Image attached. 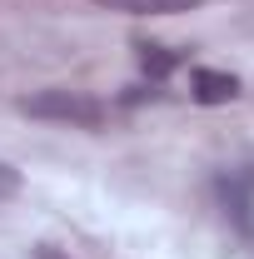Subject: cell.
Instances as JSON below:
<instances>
[{"mask_svg":"<svg viewBox=\"0 0 254 259\" xmlns=\"http://www.w3.org/2000/svg\"><path fill=\"white\" fill-rule=\"evenodd\" d=\"M20 115L30 120H55V125H75V130H100L110 120L105 100L85 95V90H35L20 100Z\"/></svg>","mask_w":254,"mask_h":259,"instance_id":"obj_1","label":"cell"},{"mask_svg":"<svg viewBox=\"0 0 254 259\" xmlns=\"http://www.w3.org/2000/svg\"><path fill=\"white\" fill-rule=\"evenodd\" d=\"M220 194L224 204H229V214H234V225L244 229V234H254V175H229V180H220Z\"/></svg>","mask_w":254,"mask_h":259,"instance_id":"obj_2","label":"cell"},{"mask_svg":"<svg viewBox=\"0 0 254 259\" xmlns=\"http://www.w3.org/2000/svg\"><path fill=\"white\" fill-rule=\"evenodd\" d=\"M190 95L199 100V105H229V100L239 95V80L229 75V70H194L190 75Z\"/></svg>","mask_w":254,"mask_h":259,"instance_id":"obj_3","label":"cell"},{"mask_svg":"<svg viewBox=\"0 0 254 259\" xmlns=\"http://www.w3.org/2000/svg\"><path fill=\"white\" fill-rule=\"evenodd\" d=\"M135 55H140V70L150 75V80H164V75H175L185 55L180 50H170V45H159V40H135Z\"/></svg>","mask_w":254,"mask_h":259,"instance_id":"obj_4","label":"cell"},{"mask_svg":"<svg viewBox=\"0 0 254 259\" xmlns=\"http://www.w3.org/2000/svg\"><path fill=\"white\" fill-rule=\"evenodd\" d=\"M95 5L120 15H185V10H199L204 0H95Z\"/></svg>","mask_w":254,"mask_h":259,"instance_id":"obj_5","label":"cell"},{"mask_svg":"<svg viewBox=\"0 0 254 259\" xmlns=\"http://www.w3.org/2000/svg\"><path fill=\"white\" fill-rule=\"evenodd\" d=\"M10 194H20V169H15V164H5V160H0V204H5Z\"/></svg>","mask_w":254,"mask_h":259,"instance_id":"obj_6","label":"cell"},{"mask_svg":"<svg viewBox=\"0 0 254 259\" xmlns=\"http://www.w3.org/2000/svg\"><path fill=\"white\" fill-rule=\"evenodd\" d=\"M35 259H70V254H60V249H50V244H40V249H35Z\"/></svg>","mask_w":254,"mask_h":259,"instance_id":"obj_7","label":"cell"}]
</instances>
